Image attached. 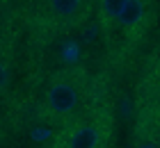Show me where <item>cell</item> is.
I'll return each instance as SVG.
<instances>
[{
	"label": "cell",
	"instance_id": "3",
	"mask_svg": "<svg viewBox=\"0 0 160 148\" xmlns=\"http://www.w3.org/2000/svg\"><path fill=\"white\" fill-rule=\"evenodd\" d=\"M43 9L55 27L76 30L92 16L94 0H43Z\"/></svg>",
	"mask_w": 160,
	"mask_h": 148
},
{
	"label": "cell",
	"instance_id": "5",
	"mask_svg": "<svg viewBox=\"0 0 160 148\" xmlns=\"http://www.w3.org/2000/svg\"><path fill=\"white\" fill-rule=\"evenodd\" d=\"M128 0H94V9H96V18H98V25L105 34L112 32V25L117 16L121 14V9L126 7Z\"/></svg>",
	"mask_w": 160,
	"mask_h": 148
},
{
	"label": "cell",
	"instance_id": "1",
	"mask_svg": "<svg viewBox=\"0 0 160 148\" xmlns=\"http://www.w3.org/2000/svg\"><path fill=\"white\" fill-rule=\"evenodd\" d=\"M92 103V73L80 64L55 71L48 78L41 96V114L46 121L62 128Z\"/></svg>",
	"mask_w": 160,
	"mask_h": 148
},
{
	"label": "cell",
	"instance_id": "7",
	"mask_svg": "<svg viewBox=\"0 0 160 148\" xmlns=\"http://www.w3.org/2000/svg\"><path fill=\"white\" fill-rule=\"evenodd\" d=\"M43 148H69V146H64L62 141H57V139H50V141L43 146Z\"/></svg>",
	"mask_w": 160,
	"mask_h": 148
},
{
	"label": "cell",
	"instance_id": "6",
	"mask_svg": "<svg viewBox=\"0 0 160 148\" xmlns=\"http://www.w3.org/2000/svg\"><path fill=\"white\" fill-rule=\"evenodd\" d=\"M12 84V57L7 50L0 48V98L9 91Z\"/></svg>",
	"mask_w": 160,
	"mask_h": 148
},
{
	"label": "cell",
	"instance_id": "8",
	"mask_svg": "<svg viewBox=\"0 0 160 148\" xmlns=\"http://www.w3.org/2000/svg\"><path fill=\"white\" fill-rule=\"evenodd\" d=\"M5 2H7V0H0V5H5Z\"/></svg>",
	"mask_w": 160,
	"mask_h": 148
},
{
	"label": "cell",
	"instance_id": "4",
	"mask_svg": "<svg viewBox=\"0 0 160 148\" xmlns=\"http://www.w3.org/2000/svg\"><path fill=\"white\" fill-rule=\"evenodd\" d=\"M149 21H151V0H128L114 21L112 30H119L128 41H137L147 32Z\"/></svg>",
	"mask_w": 160,
	"mask_h": 148
},
{
	"label": "cell",
	"instance_id": "2",
	"mask_svg": "<svg viewBox=\"0 0 160 148\" xmlns=\"http://www.w3.org/2000/svg\"><path fill=\"white\" fill-rule=\"evenodd\" d=\"M53 139L69 148H114L117 121L108 103H89L78 116L57 128Z\"/></svg>",
	"mask_w": 160,
	"mask_h": 148
}]
</instances>
